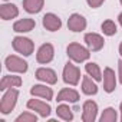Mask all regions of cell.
Returning a JSON list of instances; mask_svg holds the SVG:
<instances>
[{"label":"cell","instance_id":"cell-16","mask_svg":"<svg viewBox=\"0 0 122 122\" xmlns=\"http://www.w3.org/2000/svg\"><path fill=\"white\" fill-rule=\"evenodd\" d=\"M17 15H19V9H17V6H15L12 3H5L0 6V17L3 20L15 19V17H17Z\"/></svg>","mask_w":122,"mask_h":122},{"label":"cell","instance_id":"cell-5","mask_svg":"<svg viewBox=\"0 0 122 122\" xmlns=\"http://www.w3.org/2000/svg\"><path fill=\"white\" fill-rule=\"evenodd\" d=\"M63 82L68 83V85H72V86H76L79 83V79H81V71L79 68H76L73 63L68 62L63 68Z\"/></svg>","mask_w":122,"mask_h":122},{"label":"cell","instance_id":"cell-21","mask_svg":"<svg viewBox=\"0 0 122 122\" xmlns=\"http://www.w3.org/2000/svg\"><path fill=\"white\" fill-rule=\"evenodd\" d=\"M56 115H57L60 119H63V121H72V119H73L72 109L69 108V105H65V103L57 105V108H56Z\"/></svg>","mask_w":122,"mask_h":122},{"label":"cell","instance_id":"cell-1","mask_svg":"<svg viewBox=\"0 0 122 122\" xmlns=\"http://www.w3.org/2000/svg\"><path fill=\"white\" fill-rule=\"evenodd\" d=\"M66 52H68V57L72 59L76 63L85 62V60H88L91 57V50L79 43H69Z\"/></svg>","mask_w":122,"mask_h":122},{"label":"cell","instance_id":"cell-28","mask_svg":"<svg viewBox=\"0 0 122 122\" xmlns=\"http://www.w3.org/2000/svg\"><path fill=\"white\" fill-rule=\"evenodd\" d=\"M118 22H119V25L122 26V13H121L119 16H118Z\"/></svg>","mask_w":122,"mask_h":122},{"label":"cell","instance_id":"cell-29","mask_svg":"<svg viewBox=\"0 0 122 122\" xmlns=\"http://www.w3.org/2000/svg\"><path fill=\"white\" fill-rule=\"evenodd\" d=\"M119 55L122 56V42H121V45H119Z\"/></svg>","mask_w":122,"mask_h":122},{"label":"cell","instance_id":"cell-32","mask_svg":"<svg viewBox=\"0 0 122 122\" xmlns=\"http://www.w3.org/2000/svg\"><path fill=\"white\" fill-rule=\"evenodd\" d=\"M5 2H7V0H5Z\"/></svg>","mask_w":122,"mask_h":122},{"label":"cell","instance_id":"cell-24","mask_svg":"<svg viewBox=\"0 0 122 122\" xmlns=\"http://www.w3.org/2000/svg\"><path fill=\"white\" fill-rule=\"evenodd\" d=\"M118 115L113 108H106L101 115V122H116Z\"/></svg>","mask_w":122,"mask_h":122},{"label":"cell","instance_id":"cell-18","mask_svg":"<svg viewBox=\"0 0 122 122\" xmlns=\"http://www.w3.org/2000/svg\"><path fill=\"white\" fill-rule=\"evenodd\" d=\"M22 85V78L20 76H3L2 82H0V91H7L9 88H19Z\"/></svg>","mask_w":122,"mask_h":122},{"label":"cell","instance_id":"cell-4","mask_svg":"<svg viewBox=\"0 0 122 122\" xmlns=\"http://www.w3.org/2000/svg\"><path fill=\"white\" fill-rule=\"evenodd\" d=\"M5 65H6V69L10 72H17V73H26L27 72V62L19 56H15V55H10L6 57Z\"/></svg>","mask_w":122,"mask_h":122},{"label":"cell","instance_id":"cell-6","mask_svg":"<svg viewBox=\"0 0 122 122\" xmlns=\"http://www.w3.org/2000/svg\"><path fill=\"white\" fill-rule=\"evenodd\" d=\"M27 108L30 111H35L36 113H39L42 118H47L50 115V112H52L50 105L43 102V101H40V99H30L27 102Z\"/></svg>","mask_w":122,"mask_h":122},{"label":"cell","instance_id":"cell-22","mask_svg":"<svg viewBox=\"0 0 122 122\" xmlns=\"http://www.w3.org/2000/svg\"><path fill=\"white\" fill-rule=\"evenodd\" d=\"M85 71H86V73L89 76H92L93 81H96V82L102 81V73H101V69H99V66L96 63H86Z\"/></svg>","mask_w":122,"mask_h":122},{"label":"cell","instance_id":"cell-25","mask_svg":"<svg viewBox=\"0 0 122 122\" xmlns=\"http://www.w3.org/2000/svg\"><path fill=\"white\" fill-rule=\"evenodd\" d=\"M36 121H37V116L32 112H23L15 119V122H36Z\"/></svg>","mask_w":122,"mask_h":122},{"label":"cell","instance_id":"cell-17","mask_svg":"<svg viewBox=\"0 0 122 122\" xmlns=\"http://www.w3.org/2000/svg\"><path fill=\"white\" fill-rule=\"evenodd\" d=\"M30 93L33 96H39V98H43L46 101H52L53 99V91H52V88H47L45 85H35V86H32Z\"/></svg>","mask_w":122,"mask_h":122},{"label":"cell","instance_id":"cell-3","mask_svg":"<svg viewBox=\"0 0 122 122\" xmlns=\"http://www.w3.org/2000/svg\"><path fill=\"white\" fill-rule=\"evenodd\" d=\"M12 46L17 53H22L23 56H30L35 50V43L29 37L23 36H16L12 42Z\"/></svg>","mask_w":122,"mask_h":122},{"label":"cell","instance_id":"cell-23","mask_svg":"<svg viewBox=\"0 0 122 122\" xmlns=\"http://www.w3.org/2000/svg\"><path fill=\"white\" fill-rule=\"evenodd\" d=\"M101 29H102L103 35H106V36H113V35H116V32H118L116 25H115L113 20H105V22L102 23Z\"/></svg>","mask_w":122,"mask_h":122},{"label":"cell","instance_id":"cell-8","mask_svg":"<svg viewBox=\"0 0 122 122\" xmlns=\"http://www.w3.org/2000/svg\"><path fill=\"white\" fill-rule=\"evenodd\" d=\"M85 43H86V46L91 52H98L103 47L105 40L98 33H86L85 35Z\"/></svg>","mask_w":122,"mask_h":122},{"label":"cell","instance_id":"cell-9","mask_svg":"<svg viewBox=\"0 0 122 122\" xmlns=\"http://www.w3.org/2000/svg\"><path fill=\"white\" fill-rule=\"evenodd\" d=\"M36 79L47 83V85H55L57 82V75L53 69H49V68H39L35 73Z\"/></svg>","mask_w":122,"mask_h":122},{"label":"cell","instance_id":"cell-30","mask_svg":"<svg viewBox=\"0 0 122 122\" xmlns=\"http://www.w3.org/2000/svg\"><path fill=\"white\" fill-rule=\"evenodd\" d=\"M119 111H121V121H122V102H121V106H119Z\"/></svg>","mask_w":122,"mask_h":122},{"label":"cell","instance_id":"cell-2","mask_svg":"<svg viewBox=\"0 0 122 122\" xmlns=\"http://www.w3.org/2000/svg\"><path fill=\"white\" fill-rule=\"evenodd\" d=\"M17 98H19V91L15 89V88H9L6 91V93L3 95L2 101H0V112H2L3 115L10 113L15 109V106H16Z\"/></svg>","mask_w":122,"mask_h":122},{"label":"cell","instance_id":"cell-19","mask_svg":"<svg viewBox=\"0 0 122 122\" xmlns=\"http://www.w3.org/2000/svg\"><path fill=\"white\" fill-rule=\"evenodd\" d=\"M45 5V0H23V7L27 13H39L43 9Z\"/></svg>","mask_w":122,"mask_h":122},{"label":"cell","instance_id":"cell-14","mask_svg":"<svg viewBox=\"0 0 122 122\" xmlns=\"http://www.w3.org/2000/svg\"><path fill=\"white\" fill-rule=\"evenodd\" d=\"M57 102H78L79 101V93L75 91V89H71V88H63L57 93V98H56Z\"/></svg>","mask_w":122,"mask_h":122},{"label":"cell","instance_id":"cell-11","mask_svg":"<svg viewBox=\"0 0 122 122\" xmlns=\"http://www.w3.org/2000/svg\"><path fill=\"white\" fill-rule=\"evenodd\" d=\"M42 25H43V27L46 30L56 32V30H59L60 27H62V20H60L56 15H53V13H46L43 16V19H42Z\"/></svg>","mask_w":122,"mask_h":122},{"label":"cell","instance_id":"cell-10","mask_svg":"<svg viewBox=\"0 0 122 122\" xmlns=\"http://www.w3.org/2000/svg\"><path fill=\"white\" fill-rule=\"evenodd\" d=\"M98 115V105L93 101H86L82 108V121L83 122H95Z\"/></svg>","mask_w":122,"mask_h":122},{"label":"cell","instance_id":"cell-26","mask_svg":"<svg viewBox=\"0 0 122 122\" xmlns=\"http://www.w3.org/2000/svg\"><path fill=\"white\" fill-rule=\"evenodd\" d=\"M86 2H88V5H89L92 9H98V7L105 2V0H86Z\"/></svg>","mask_w":122,"mask_h":122},{"label":"cell","instance_id":"cell-15","mask_svg":"<svg viewBox=\"0 0 122 122\" xmlns=\"http://www.w3.org/2000/svg\"><path fill=\"white\" fill-rule=\"evenodd\" d=\"M35 26H36V22L33 20V19H20V20H17L15 25H13V30L16 32V33H27V32H30V30H33L35 29Z\"/></svg>","mask_w":122,"mask_h":122},{"label":"cell","instance_id":"cell-7","mask_svg":"<svg viewBox=\"0 0 122 122\" xmlns=\"http://www.w3.org/2000/svg\"><path fill=\"white\" fill-rule=\"evenodd\" d=\"M53 56H55V49L50 43H45L39 47L37 53H36V60L39 63H49L53 60Z\"/></svg>","mask_w":122,"mask_h":122},{"label":"cell","instance_id":"cell-27","mask_svg":"<svg viewBox=\"0 0 122 122\" xmlns=\"http://www.w3.org/2000/svg\"><path fill=\"white\" fill-rule=\"evenodd\" d=\"M118 72H119V82L122 85V60L118 62Z\"/></svg>","mask_w":122,"mask_h":122},{"label":"cell","instance_id":"cell-20","mask_svg":"<svg viewBox=\"0 0 122 122\" xmlns=\"http://www.w3.org/2000/svg\"><path fill=\"white\" fill-rule=\"evenodd\" d=\"M82 92L85 95H96L98 93V85L92 81V78L89 75L83 76V79H82Z\"/></svg>","mask_w":122,"mask_h":122},{"label":"cell","instance_id":"cell-12","mask_svg":"<svg viewBox=\"0 0 122 122\" xmlns=\"http://www.w3.org/2000/svg\"><path fill=\"white\" fill-rule=\"evenodd\" d=\"M68 27L72 32H83L86 29V19L78 13H73L68 20Z\"/></svg>","mask_w":122,"mask_h":122},{"label":"cell","instance_id":"cell-13","mask_svg":"<svg viewBox=\"0 0 122 122\" xmlns=\"http://www.w3.org/2000/svg\"><path fill=\"white\" fill-rule=\"evenodd\" d=\"M116 88V76H115V72L111 69V68H105L103 69V89L105 92L111 93L113 92Z\"/></svg>","mask_w":122,"mask_h":122},{"label":"cell","instance_id":"cell-31","mask_svg":"<svg viewBox=\"0 0 122 122\" xmlns=\"http://www.w3.org/2000/svg\"><path fill=\"white\" fill-rule=\"evenodd\" d=\"M119 2H121V5H122V0H119Z\"/></svg>","mask_w":122,"mask_h":122}]
</instances>
